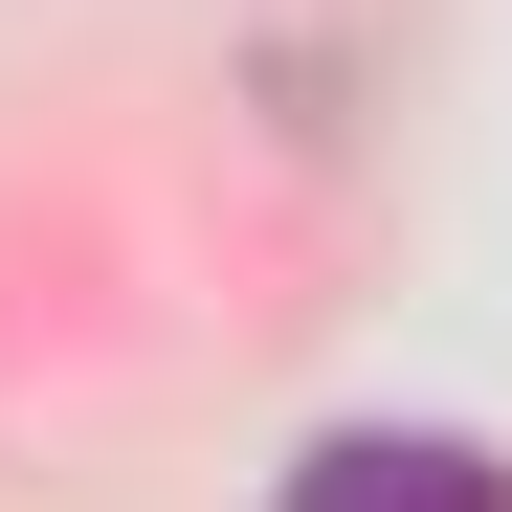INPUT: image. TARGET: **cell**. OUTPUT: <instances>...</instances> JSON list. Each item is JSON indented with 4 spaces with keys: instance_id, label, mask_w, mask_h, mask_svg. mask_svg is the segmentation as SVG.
<instances>
[{
    "instance_id": "cell-1",
    "label": "cell",
    "mask_w": 512,
    "mask_h": 512,
    "mask_svg": "<svg viewBox=\"0 0 512 512\" xmlns=\"http://www.w3.org/2000/svg\"><path fill=\"white\" fill-rule=\"evenodd\" d=\"M290 512H512V468L446 446V423H357V446H312V468H290Z\"/></svg>"
}]
</instances>
